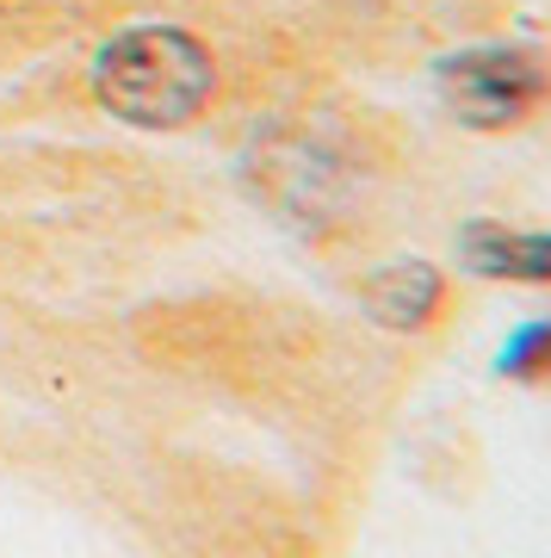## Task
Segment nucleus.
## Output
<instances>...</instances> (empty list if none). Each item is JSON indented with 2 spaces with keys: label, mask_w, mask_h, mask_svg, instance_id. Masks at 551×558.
I'll return each mask as SVG.
<instances>
[{
  "label": "nucleus",
  "mask_w": 551,
  "mask_h": 558,
  "mask_svg": "<svg viewBox=\"0 0 551 558\" xmlns=\"http://www.w3.org/2000/svg\"><path fill=\"white\" fill-rule=\"evenodd\" d=\"M94 94L112 119L137 124V131H180L217 94L211 44H198L180 25L119 32L94 62Z\"/></svg>",
  "instance_id": "f257e3e1"
},
{
  "label": "nucleus",
  "mask_w": 551,
  "mask_h": 558,
  "mask_svg": "<svg viewBox=\"0 0 551 558\" xmlns=\"http://www.w3.org/2000/svg\"><path fill=\"white\" fill-rule=\"evenodd\" d=\"M440 100L472 131H514L551 100V57L532 44H472L433 69Z\"/></svg>",
  "instance_id": "f03ea898"
},
{
  "label": "nucleus",
  "mask_w": 551,
  "mask_h": 558,
  "mask_svg": "<svg viewBox=\"0 0 551 558\" xmlns=\"http://www.w3.org/2000/svg\"><path fill=\"white\" fill-rule=\"evenodd\" d=\"M359 299L384 329H428L446 304V279H440L433 260H391L359 286Z\"/></svg>",
  "instance_id": "7ed1b4c3"
},
{
  "label": "nucleus",
  "mask_w": 551,
  "mask_h": 558,
  "mask_svg": "<svg viewBox=\"0 0 551 558\" xmlns=\"http://www.w3.org/2000/svg\"><path fill=\"white\" fill-rule=\"evenodd\" d=\"M465 267L483 279H527V286H551V230H502V223H472L465 236Z\"/></svg>",
  "instance_id": "20e7f679"
},
{
  "label": "nucleus",
  "mask_w": 551,
  "mask_h": 558,
  "mask_svg": "<svg viewBox=\"0 0 551 558\" xmlns=\"http://www.w3.org/2000/svg\"><path fill=\"white\" fill-rule=\"evenodd\" d=\"M495 366H502V379H551V317L521 323V329L502 341Z\"/></svg>",
  "instance_id": "39448f33"
}]
</instances>
